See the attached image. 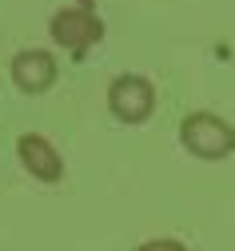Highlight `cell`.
<instances>
[{
  "mask_svg": "<svg viewBox=\"0 0 235 251\" xmlns=\"http://www.w3.org/2000/svg\"><path fill=\"white\" fill-rule=\"evenodd\" d=\"M180 144L199 160H227L235 151V124L219 112H187L180 120Z\"/></svg>",
  "mask_w": 235,
  "mask_h": 251,
  "instance_id": "6da1fadb",
  "label": "cell"
},
{
  "mask_svg": "<svg viewBox=\"0 0 235 251\" xmlns=\"http://www.w3.org/2000/svg\"><path fill=\"white\" fill-rule=\"evenodd\" d=\"M108 112L120 124H144L156 112V84L140 72H124L108 84Z\"/></svg>",
  "mask_w": 235,
  "mask_h": 251,
  "instance_id": "7a4b0ae2",
  "label": "cell"
},
{
  "mask_svg": "<svg viewBox=\"0 0 235 251\" xmlns=\"http://www.w3.org/2000/svg\"><path fill=\"white\" fill-rule=\"evenodd\" d=\"M48 36H52V44H60L64 52H72V60H84L92 44L104 40V24H100V16H96L92 8L80 4V8L56 12L52 24H48Z\"/></svg>",
  "mask_w": 235,
  "mask_h": 251,
  "instance_id": "3957f363",
  "label": "cell"
},
{
  "mask_svg": "<svg viewBox=\"0 0 235 251\" xmlns=\"http://www.w3.org/2000/svg\"><path fill=\"white\" fill-rule=\"evenodd\" d=\"M8 76L20 92H28V96H40V92H48L60 76V64H56V56L44 52V48H20L12 56V64H8Z\"/></svg>",
  "mask_w": 235,
  "mask_h": 251,
  "instance_id": "277c9868",
  "label": "cell"
},
{
  "mask_svg": "<svg viewBox=\"0 0 235 251\" xmlns=\"http://www.w3.org/2000/svg\"><path fill=\"white\" fill-rule=\"evenodd\" d=\"M16 155H20V164H24V172H28L32 179H40V183H60V176H64V155L52 148L48 136L24 132V136L16 140Z\"/></svg>",
  "mask_w": 235,
  "mask_h": 251,
  "instance_id": "5b68a950",
  "label": "cell"
},
{
  "mask_svg": "<svg viewBox=\"0 0 235 251\" xmlns=\"http://www.w3.org/2000/svg\"><path fill=\"white\" fill-rule=\"evenodd\" d=\"M136 251H187L183 239H144Z\"/></svg>",
  "mask_w": 235,
  "mask_h": 251,
  "instance_id": "8992f818",
  "label": "cell"
}]
</instances>
